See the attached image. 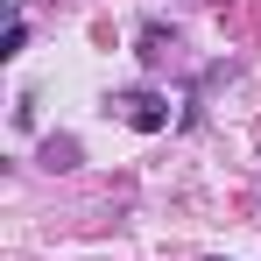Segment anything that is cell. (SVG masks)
I'll return each instance as SVG.
<instances>
[{
    "instance_id": "cell-2",
    "label": "cell",
    "mask_w": 261,
    "mask_h": 261,
    "mask_svg": "<svg viewBox=\"0 0 261 261\" xmlns=\"http://www.w3.org/2000/svg\"><path fill=\"white\" fill-rule=\"evenodd\" d=\"M219 261H226V254H219Z\"/></svg>"
},
{
    "instance_id": "cell-1",
    "label": "cell",
    "mask_w": 261,
    "mask_h": 261,
    "mask_svg": "<svg viewBox=\"0 0 261 261\" xmlns=\"http://www.w3.org/2000/svg\"><path fill=\"white\" fill-rule=\"evenodd\" d=\"M120 113H127V127H141V134H155V127H170V113H163V99L155 92H127V99H113Z\"/></svg>"
}]
</instances>
